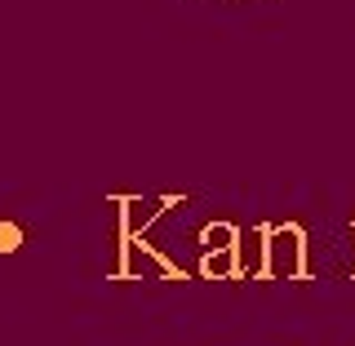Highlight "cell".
<instances>
[{
  "instance_id": "cell-2",
  "label": "cell",
  "mask_w": 355,
  "mask_h": 346,
  "mask_svg": "<svg viewBox=\"0 0 355 346\" xmlns=\"http://www.w3.org/2000/svg\"><path fill=\"white\" fill-rule=\"evenodd\" d=\"M231 258H236V249H209V253H205V262H200V271L214 275V280H222V275L236 271V262H231Z\"/></svg>"
},
{
  "instance_id": "cell-1",
  "label": "cell",
  "mask_w": 355,
  "mask_h": 346,
  "mask_svg": "<svg viewBox=\"0 0 355 346\" xmlns=\"http://www.w3.org/2000/svg\"><path fill=\"white\" fill-rule=\"evenodd\" d=\"M302 271H306L302 231L297 227H266V275H275V280H297Z\"/></svg>"
},
{
  "instance_id": "cell-3",
  "label": "cell",
  "mask_w": 355,
  "mask_h": 346,
  "mask_svg": "<svg viewBox=\"0 0 355 346\" xmlns=\"http://www.w3.org/2000/svg\"><path fill=\"white\" fill-rule=\"evenodd\" d=\"M240 231L231 227V222H214V227H205V253L209 249H236Z\"/></svg>"
}]
</instances>
